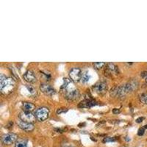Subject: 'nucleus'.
<instances>
[{"instance_id": "nucleus-1", "label": "nucleus", "mask_w": 147, "mask_h": 147, "mask_svg": "<svg viewBox=\"0 0 147 147\" xmlns=\"http://www.w3.org/2000/svg\"><path fill=\"white\" fill-rule=\"evenodd\" d=\"M64 84L62 86V89L65 90V98L69 101H74L79 99L80 92L77 89L74 87L69 79L64 78Z\"/></svg>"}, {"instance_id": "nucleus-2", "label": "nucleus", "mask_w": 147, "mask_h": 147, "mask_svg": "<svg viewBox=\"0 0 147 147\" xmlns=\"http://www.w3.org/2000/svg\"><path fill=\"white\" fill-rule=\"evenodd\" d=\"M16 82L13 78L6 77L1 74L0 76V90L4 94H9L13 92L15 88Z\"/></svg>"}, {"instance_id": "nucleus-3", "label": "nucleus", "mask_w": 147, "mask_h": 147, "mask_svg": "<svg viewBox=\"0 0 147 147\" xmlns=\"http://www.w3.org/2000/svg\"><path fill=\"white\" fill-rule=\"evenodd\" d=\"M35 115L37 120L39 121H44L49 118V110L47 107H40L35 111Z\"/></svg>"}, {"instance_id": "nucleus-4", "label": "nucleus", "mask_w": 147, "mask_h": 147, "mask_svg": "<svg viewBox=\"0 0 147 147\" xmlns=\"http://www.w3.org/2000/svg\"><path fill=\"white\" fill-rule=\"evenodd\" d=\"M82 75V71L79 68H73L69 71V77L71 78V80L74 82H78L79 81L81 80Z\"/></svg>"}, {"instance_id": "nucleus-5", "label": "nucleus", "mask_w": 147, "mask_h": 147, "mask_svg": "<svg viewBox=\"0 0 147 147\" xmlns=\"http://www.w3.org/2000/svg\"><path fill=\"white\" fill-rule=\"evenodd\" d=\"M19 119H20L21 120L24 121L32 124L33 122L35 121L36 117H35V114L32 113V112L23 111V112H22L19 114Z\"/></svg>"}, {"instance_id": "nucleus-6", "label": "nucleus", "mask_w": 147, "mask_h": 147, "mask_svg": "<svg viewBox=\"0 0 147 147\" xmlns=\"http://www.w3.org/2000/svg\"><path fill=\"white\" fill-rule=\"evenodd\" d=\"M18 136L14 133H7L2 137V142L5 145H11L12 144L16 142Z\"/></svg>"}, {"instance_id": "nucleus-7", "label": "nucleus", "mask_w": 147, "mask_h": 147, "mask_svg": "<svg viewBox=\"0 0 147 147\" xmlns=\"http://www.w3.org/2000/svg\"><path fill=\"white\" fill-rule=\"evenodd\" d=\"M93 89L97 94H105L107 90V85L105 82H98L93 87Z\"/></svg>"}, {"instance_id": "nucleus-8", "label": "nucleus", "mask_w": 147, "mask_h": 147, "mask_svg": "<svg viewBox=\"0 0 147 147\" xmlns=\"http://www.w3.org/2000/svg\"><path fill=\"white\" fill-rule=\"evenodd\" d=\"M40 90L47 96H52L55 94V90L51 85L46 83H42L40 85Z\"/></svg>"}, {"instance_id": "nucleus-9", "label": "nucleus", "mask_w": 147, "mask_h": 147, "mask_svg": "<svg viewBox=\"0 0 147 147\" xmlns=\"http://www.w3.org/2000/svg\"><path fill=\"white\" fill-rule=\"evenodd\" d=\"M18 127H20L24 131H27V132H30V131L33 130L34 129V125L31 123H27V122L24 121L22 120H19L17 122Z\"/></svg>"}, {"instance_id": "nucleus-10", "label": "nucleus", "mask_w": 147, "mask_h": 147, "mask_svg": "<svg viewBox=\"0 0 147 147\" xmlns=\"http://www.w3.org/2000/svg\"><path fill=\"white\" fill-rule=\"evenodd\" d=\"M23 77L24 80L30 82V83H33V82H36V77H35V74L32 71L30 70L26 71L25 74H24Z\"/></svg>"}, {"instance_id": "nucleus-11", "label": "nucleus", "mask_w": 147, "mask_h": 147, "mask_svg": "<svg viewBox=\"0 0 147 147\" xmlns=\"http://www.w3.org/2000/svg\"><path fill=\"white\" fill-rule=\"evenodd\" d=\"M97 102L96 101L93 100V99H85V100L82 101L78 105L79 107H82V108H84V107H94V106L96 105Z\"/></svg>"}, {"instance_id": "nucleus-12", "label": "nucleus", "mask_w": 147, "mask_h": 147, "mask_svg": "<svg viewBox=\"0 0 147 147\" xmlns=\"http://www.w3.org/2000/svg\"><path fill=\"white\" fill-rule=\"evenodd\" d=\"M124 85H125V88L127 89V92L129 93V92H132L138 88V82L136 80H131L127 82V83L124 84Z\"/></svg>"}, {"instance_id": "nucleus-13", "label": "nucleus", "mask_w": 147, "mask_h": 147, "mask_svg": "<svg viewBox=\"0 0 147 147\" xmlns=\"http://www.w3.org/2000/svg\"><path fill=\"white\" fill-rule=\"evenodd\" d=\"M107 71V73H109L110 74H117L119 73V69L118 67L115 65H114L113 63H108L107 65V69H106L105 72Z\"/></svg>"}, {"instance_id": "nucleus-14", "label": "nucleus", "mask_w": 147, "mask_h": 147, "mask_svg": "<svg viewBox=\"0 0 147 147\" xmlns=\"http://www.w3.org/2000/svg\"><path fill=\"white\" fill-rule=\"evenodd\" d=\"M22 108L24 111H27V112H32L35 109V106L34 104L31 102H23L22 105Z\"/></svg>"}, {"instance_id": "nucleus-15", "label": "nucleus", "mask_w": 147, "mask_h": 147, "mask_svg": "<svg viewBox=\"0 0 147 147\" xmlns=\"http://www.w3.org/2000/svg\"><path fill=\"white\" fill-rule=\"evenodd\" d=\"M15 147H28L27 145V141L23 139H18L16 142Z\"/></svg>"}, {"instance_id": "nucleus-16", "label": "nucleus", "mask_w": 147, "mask_h": 147, "mask_svg": "<svg viewBox=\"0 0 147 147\" xmlns=\"http://www.w3.org/2000/svg\"><path fill=\"white\" fill-rule=\"evenodd\" d=\"M90 75H89L88 72L85 71L83 74H82L81 81H82L83 83H86V82H88L89 80H90Z\"/></svg>"}, {"instance_id": "nucleus-17", "label": "nucleus", "mask_w": 147, "mask_h": 147, "mask_svg": "<svg viewBox=\"0 0 147 147\" xmlns=\"http://www.w3.org/2000/svg\"><path fill=\"white\" fill-rule=\"evenodd\" d=\"M140 102H143L145 105H147V94L146 93H143L140 95Z\"/></svg>"}, {"instance_id": "nucleus-18", "label": "nucleus", "mask_w": 147, "mask_h": 147, "mask_svg": "<svg viewBox=\"0 0 147 147\" xmlns=\"http://www.w3.org/2000/svg\"><path fill=\"white\" fill-rule=\"evenodd\" d=\"M105 64L106 63L105 62H96L94 63V65L96 69H99L102 68Z\"/></svg>"}, {"instance_id": "nucleus-19", "label": "nucleus", "mask_w": 147, "mask_h": 147, "mask_svg": "<svg viewBox=\"0 0 147 147\" xmlns=\"http://www.w3.org/2000/svg\"><path fill=\"white\" fill-rule=\"evenodd\" d=\"M26 87H27V90H29V92H30L31 94H35V93H36V90H35V89L33 87H32L31 85H27Z\"/></svg>"}, {"instance_id": "nucleus-20", "label": "nucleus", "mask_w": 147, "mask_h": 147, "mask_svg": "<svg viewBox=\"0 0 147 147\" xmlns=\"http://www.w3.org/2000/svg\"><path fill=\"white\" fill-rule=\"evenodd\" d=\"M115 139L114 138H105L103 139L104 143H107V142H113L115 141Z\"/></svg>"}, {"instance_id": "nucleus-21", "label": "nucleus", "mask_w": 147, "mask_h": 147, "mask_svg": "<svg viewBox=\"0 0 147 147\" xmlns=\"http://www.w3.org/2000/svg\"><path fill=\"white\" fill-rule=\"evenodd\" d=\"M68 111V109L67 108H60L57 110V114H62V113H65V112Z\"/></svg>"}, {"instance_id": "nucleus-22", "label": "nucleus", "mask_w": 147, "mask_h": 147, "mask_svg": "<svg viewBox=\"0 0 147 147\" xmlns=\"http://www.w3.org/2000/svg\"><path fill=\"white\" fill-rule=\"evenodd\" d=\"M144 132H145V128L144 127H141L138 129V135L139 136H144Z\"/></svg>"}, {"instance_id": "nucleus-23", "label": "nucleus", "mask_w": 147, "mask_h": 147, "mask_svg": "<svg viewBox=\"0 0 147 147\" xmlns=\"http://www.w3.org/2000/svg\"><path fill=\"white\" fill-rule=\"evenodd\" d=\"M144 120V117H139L136 119V123H138V124H140V123H141V122H142Z\"/></svg>"}, {"instance_id": "nucleus-24", "label": "nucleus", "mask_w": 147, "mask_h": 147, "mask_svg": "<svg viewBox=\"0 0 147 147\" xmlns=\"http://www.w3.org/2000/svg\"><path fill=\"white\" fill-rule=\"evenodd\" d=\"M65 130H66V129H55V131H57V132H60V133H63Z\"/></svg>"}, {"instance_id": "nucleus-25", "label": "nucleus", "mask_w": 147, "mask_h": 147, "mask_svg": "<svg viewBox=\"0 0 147 147\" xmlns=\"http://www.w3.org/2000/svg\"><path fill=\"white\" fill-rule=\"evenodd\" d=\"M121 112L120 109H118V108H114L113 110V113L114 114H118L119 113Z\"/></svg>"}, {"instance_id": "nucleus-26", "label": "nucleus", "mask_w": 147, "mask_h": 147, "mask_svg": "<svg viewBox=\"0 0 147 147\" xmlns=\"http://www.w3.org/2000/svg\"><path fill=\"white\" fill-rule=\"evenodd\" d=\"M141 77L143 78H147V71H143L141 73Z\"/></svg>"}, {"instance_id": "nucleus-27", "label": "nucleus", "mask_w": 147, "mask_h": 147, "mask_svg": "<svg viewBox=\"0 0 147 147\" xmlns=\"http://www.w3.org/2000/svg\"><path fill=\"white\" fill-rule=\"evenodd\" d=\"M144 128H145V129H147V124H146V125H145V126H144Z\"/></svg>"}, {"instance_id": "nucleus-28", "label": "nucleus", "mask_w": 147, "mask_h": 147, "mask_svg": "<svg viewBox=\"0 0 147 147\" xmlns=\"http://www.w3.org/2000/svg\"><path fill=\"white\" fill-rule=\"evenodd\" d=\"M146 82H147V78H146Z\"/></svg>"}]
</instances>
